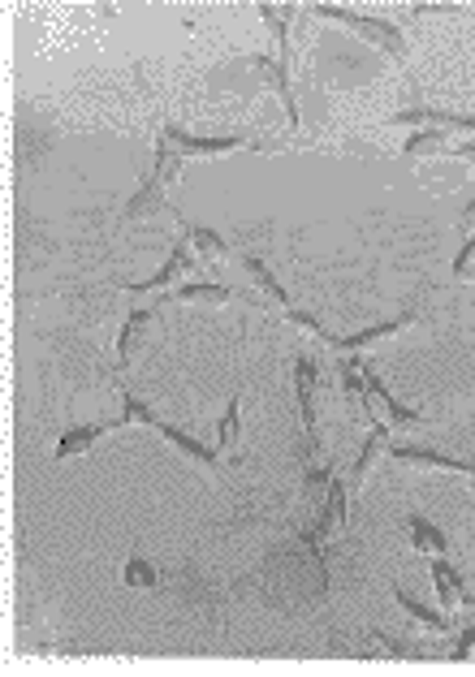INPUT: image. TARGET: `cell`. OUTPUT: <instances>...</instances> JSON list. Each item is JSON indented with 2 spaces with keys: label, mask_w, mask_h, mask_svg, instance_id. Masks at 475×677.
<instances>
[{
  "label": "cell",
  "mask_w": 475,
  "mask_h": 677,
  "mask_svg": "<svg viewBox=\"0 0 475 677\" xmlns=\"http://www.w3.org/2000/svg\"><path fill=\"white\" fill-rule=\"evenodd\" d=\"M316 13L320 18H329V22H337V26H346V31H355L359 39H368L372 48L389 52V57H398V61L406 57V35L385 18H368V13H355V9H342V5H320Z\"/></svg>",
  "instance_id": "6da1fadb"
},
{
  "label": "cell",
  "mask_w": 475,
  "mask_h": 677,
  "mask_svg": "<svg viewBox=\"0 0 475 677\" xmlns=\"http://www.w3.org/2000/svg\"><path fill=\"white\" fill-rule=\"evenodd\" d=\"M160 143L182 151V156H225V151H238V147H255L247 134H221V138H203V134H186L178 126H165L160 130Z\"/></svg>",
  "instance_id": "7a4b0ae2"
},
{
  "label": "cell",
  "mask_w": 475,
  "mask_h": 677,
  "mask_svg": "<svg viewBox=\"0 0 475 677\" xmlns=\"http://www.w3.org/2000/svg\"><path fill=\"white\" fill-rule=\"evenodd\" d=\"M389 126L398 130H441V134H475L471 113H445V108H406V113L389 117Z\"/></svg>",
  "instance_id": "3957f363"
},
{
  "label": "cell",
  "mask_w": 475,
  "mask_h": 677,
  "mask_svg": "<svg viewBox=\"0 0 475 677\" xmlns=\"http://www.w3.org/2000/svg\"><path fill=\"white\" fill-rule=\"evenodd\" d=\"M294 393H298V414H303V432H307V449H316V397H320V376L311 358L294 363Z\"/></svg>",
  "instance_id": "277c9868"
},
{
  "label": "cell",
  "mask_w": 475,
  "mask_h": 677,
  "mask_svg": "<svg viewBox=\"0 0 475 677\" xmlns=\"http://www.w3.org/2000/svg\"><path fill=\"white\" fill-rule=\"evenodd\" d=\"M346 496H350V488H346L342 479H333V483H329V501H324V514H320L316 527H311V531L303 535V548L320 552V544L329 540V535H333L337 527H342V522H346Z\"/></svg>",
  "instance_id": "5b68a950"
},
{
  "label": "cell",
  "mask_w": 475,
  "mask_h": 677,
  "mask_svg": "<svg viewBox=\"0 0 475 677\" xmlns=\"http://www.w3.org/2000/svg\"><path fill=\"white\" fill-rule=\"evenodd\" d=\"M363 406L376 414V423H424V414L419 410H406V406L393 402L389 389L376 376H363Z\"/></svg>",
  "instance_id": "8992f818"
},
{
  "label": "cell",
  "mask_w": 475,
  "mask_h": 677,
  "mask_svg": "<svg viewBox=\"0 0 475 677\" xmlns=\"http://www.w3.org/2000/svg\"><path fill=\"white\" fill-rule=\"evenodd\" d=\"M160 328V307H143V311H134L126 324H121V337H117V354H121V363H130L134 354L147 345V337H152Z\"/></svg>",
  "instance_id": "52a82bcc"
},
{
  "label": "cell",
  "mask_w": 475,
  "mask_h": 677,
  "mask_svg": "<svg viewBox=\"0 0 475 677\" xmlns=\"http://www.w3.org/2000/svg\"><path fill=\"white\" fill-rule=\"evenodd\" d=\"M186 272H195V255H190V238H182L178 246H173L169 264L160 268L156 276H147V281H134V285H130V294H152V289H169L173 281H182Z\"/></svg>",
  "instance_id": "ba28073f"
},
{
  "label": "cell",
  "mask_w": 475,
  "mask_h": 677,
  "mask_svg": "<svg viewBox=\"0 0 475 677\" xmlns=\"http://www.w3.org/2000/svg\"><path fill=\"white\" fill-rule=\"evenodd\" d=\"M255 65L264 69L268 87L277 91L285 117H290V130H298V104H294V91H290V61H281V57H255Z\"/></svg>",
  "instance_id": "9c48e42d"
},
{
  "label": "cell",
  "mask_w": 475,
  "mask_h": 677,
  "mask_svg": "<svg viewBox=\"0 0 475 677\" xmlns=\"http://www.w3.org/2000/svg\"><path fill=\"white\" fill-rule=\"evenodd\" d=\"M113 427H121V423H83V427H70L61 440H57V462H65V458H78V453H87L95 440L100 436H108Z\"/></svg>",
  "instance_id": "30bf717a"
},
{
  "label": "cell",
  "mask_w": 475,
  "mask_h": 677,
  "mask_svg": "<svg viewBox=\"0 0 475 677\" xmlns=\"http://www.w3.org/2000/svg\"><path fill=\"white\" fill-rule=\"evenodd\" d=\"M156 212H165V182H160L156 173H147V182L134 190L130 203H126V216L143 220V216H156Z\"/></svg>",
  "instance_id": "8fae6325"
},
{
  "label": "cell",
  "mask_w": 475,
  "mask_h": 677,
  "mask_svg": "<svg viewBox=\"0 0 475 677\" xmlns=\"http://www.w3.org/2000/svg\"><path fill=\"white\" fill-rule=\"evenodd\" d=\"M380 453H389V423L372 427V436H368V445H363L355 471H350V479H346V488H363V483H368V471H372V462L380 458Z\"/></svg>",
  "instance_id": "7c38bea8"
},
{
  "label": "cell",
  "mask_w": 475,
  "mask_h": 677,
  "mask_svg": "<svg viewBox=\"0 0 475 677\" xmlns=\"http://www.w3.org/2000/svg\"><path fill=\"white\" fill-rule=\"evenodd\" d=\"M432 587H437L445 613H454L458 604H463V578H458V570H454V565L445 561V557L432 561Z\"/></svg>",
  "instance_id": "4fadbf2b"
},
{
  "label": "cell",
  "mask_w": 475,
  "mask_h": 677,
  "mask_svg": "<svg viewBox=\"0 0 475 677\" xmlns=\"http://www.w3.org/2000/svg\"><path fill=\"white\" fill-rule=\"evenodd\" d=\"M411 324H415V311H406V315H398V320H385V324H376V328H363V333L342 337V341H333V345H337V350H363V345H372V341L398 337L402 328H411Z\"/></svg>",
  "instance_id": "5bb4252c"
},
{
  "label": "cell",
  "mask_w": 475,
  "mask_h": 677,
  "mask_svg": "<svg viewBox=\"0 0 475 677\" xmlns=\"http://www.w3.org/2000/svg\"><path fill=\"white\" fill-rule=\"evenodd\" d=\"M406 527H411V544H415V552H424V557H445L450 540H445V531H441V527H432V522H428V518H419V514L406 518Z\"/></svg>",
  "instance_id": "9a60e30c"
},
{
  "label": "cell",
  "mask_w": 475,
  "mask_h": 677,
  "mask_svg": "<svg viewBox=\"0 0 475 677\" xmlns=\"http://www.w3.org/2000/svg\"><path fill=\"white\" fill-rule=\"evenodd\" d=\"M441 151H450V134H441V130H415L411 138H406L402 156H406V160H428V156H441Z\"/></svg>",
  "instance_id": "2e32d148"
},
{
  "label": "cell",
  "mask_w": 475,
  "mask_h": 677,
  "mask_svg": "<svg viewBox=\"0 0 475 677\" xmlns=\"http://www.w3.org/2000/svg\"><path fill=\"white\" fill-rule=\"evenodd\" d=\"M294 5L290 9H277V5H260V18L268 22V31H273L277 39V57L281 61H290V18H294Z\"/></svg>",
  "instance_id": "e0dca14e"
},
{
  "label": "cell",
  "mask_w": 475,
  "mask_h": 677,
  "mask_svg": "<svg viewBox=\"0 0 475 677\" xmlns=\"http://www.w3.org/2000/svg\"><path fill=\"white\" fill-rule=\"evenodd\" d=\"M156 432L169 440V445H178L186 458H195V462H203V466H212L216 462V449H208V445H199L195 436H186V432H178V427H169L165 419H156Z\"/></svg>",
  "instance_id": "ac0fdd59"
},
{
  "label": "cell",
  "mask_w": 475,
  "mask_h": 677,
  "mask_svg": "<svg viewBox=\"0 0 475 677\" xmlns=\"http://www.w3.org/2000/svg\"><path fill=\"white\" fill-rule=\"evenodd\" d=\"M178 298L182 302H203V307H221V302L234 298V289H229V285H212V281H195V285H182Z\"/></svg>",
  "instance_id": "d6986e66"
},
{
  "label": "cell",
  "mask_w": 475,
  "mask_h": 677,
  "mask_svg": "<svg viewBox=\"0 0 475 677\" xmlns=\"http://www.w3.org/2000/svg\"><path fill=\"white\" fill-rule=\"evenodd\" d=\"M393 596H398V604H402V609H406V617H415V621H419V626H428V630H450V617L432 613V609H428V604H419L415 596H406V591H402V587H398V591H393Z\"/></svg>",
  "instance_id": "ffe728a7"
},
{
  "label": "cell",
  "mask_w": 475,
  "mask_h": 677,
  "mask_svg": "<svg viewBox=\"0 0 475 677\" xmlns=\"http://www.w3.org/2000/svg\"><path fill=\"white\" fill-rule=\"evenodd\" d=\"M186 238H190V246H195L203 259H225L229 255V246H225L221 233H212V229H203V225H190Z\"/></svg>",
  "instance_id": "44dd1931"
},
{
  "label": "cell",
  "mask_w": 475,
  "mask_h": 677,
  "mask_svg": "<svg viewBox=\"0 0 475 677\" xmlns=\"http://www.w3.org/2000/svg\"><path fill=\"white\" fill-rule=\"evenodd\" d=\"M242 440V402L234 397V402L225 406V419H221V427H216V445L221 449H234Z\"/></svg>",
  "instance_id": "7402d4cb"
},
{
  "label": "cell",
  "mask_w": 475,
  "mask_h": 677,
  "mask_svg": "<svg viewBox=\"0 0 475 677\" xmlns=\"http://www.w3.org/2000/svg\"><path fill=\"white\" fill-rule=\"evenodd\" d=\"M121 578H126L130 587H156V583H160L156 565L147 561V557H130V561H126V570H121Z\"/></svg>",
  "instance_id": "603a6c76"
},
{
  "label": "cell",
  "mask_w": 475,
  "mask_h": 677,
  "mask_svg": "<svg viewBox=\"0 0 475 677\" xmlns=\"http://www.w3.org/2000/svg\"><path fill=\"white\" fill-rule=\"evenodd\" d=\"M247 272L255 276V281H260V289H268V294H273V298L281 302V307H290V294H285V289H281V281H277V276L260 264V259H247Z\"/></svg>",
  "instance_id": "cb8c5ba5"
},
{
  "label": "cell",
  "mask_w": 475,
  "mask_h": 677,
  "mask_svg": "<svg viewBox=\"0 0 475 677\" xmlns=\"http://www.w3.org/2000/svg\"><path fill=\"white\" fill-rule=\"evenodd\" d=\"M117 423H143V427H156V414L147 410L139 397H126V406H121V419Z\"/></svg>",
  "instance_id": "d4e9b609"
},
{
  "label": "cell",
  "mask_w": 475,
  "mask_h": 677,
  "mask_svg": "<svg viewBox=\"0 0 475 677\" xmlns=\"http://www.w3.org/2000/svg\"><path fill=\"white\" fill-rule=\"evenodd\" d=\"M454 276L458 281H475V238L458 251V259H454Z\"/></svg>",
  "instance_id": "484cf974"
},
{
  "label": "cell",
  "mask_w": 475,
  "mask_h": 677,
  "mask_svg": "<svg viewBox=\"0 0 475 677\" xmlns=\"http://www.w3.org/2000/svg\"><path fill=\"white\" fill-rule=\"evenodd\" d=\"M290 320H294L298 328H307V333H316V337H324V328H320L316 320H311V315H303V311H290ZM324 341H329V337H324Z\"/></svg>",
  "instance_id": "4316f807"
},
{
  "label": "cell",
  "mask_w": 475,
  "mask_h": 677,
  "mask_svg": "<svg viewBox=\"0 0 475 677\" xmlns=\"http://www.w3.org/2000/svg\"><path fill=\"white\" fill-rule=\"evenodd\" d=\"M475 652V630H463V634H458V652L454 656H471Z\"/></svg>",
  "instance_id": "83f0119b"
},
{
  "label": "cell",
  "mask_w": 475,
  "mask_h": 677,
  "mask_svg": "<svg viewBox=\"0 0 475 677\" xmlns=\"http://www.w3.org/2000/svg\"><path fill=\"white\" fill-rule=\"evenodd\" d=\"M450 156H458V160L475 164V138H471V143H458V147H450Z\"/></svg>",
  "instance_id": "f1b7e54d"
},
{
  "label": "cell",
  "mask_w": 475,
  "mask_h": 677,
  "mask_svg": "<svg viewBox=\"0 0 475 677\" xmlns=\"http://www.w3.org/2000/svg\"><path fill=\"white\" fill-rule=\"evenodd\" d=\"M324 479H329V471H311V475H307V483H311V488H320Z\"/></svg>",
  "instance_id": "f546056e"
},
{
  "label": "cell",
  "mask_w": 475,
  "mask_h": 677,
  "mask_svg": "<svg viewBox=\"0 0 475 677\" xmlns=\"http://www.w3.org/2000/svg\"><path fill=\"white\" fill-rule=\"evenodd\" d=\"M463 225H475V199L463 207Z\"/></svg>",
  "instance_id": "4dcf8cb0"
}]
</instances>
